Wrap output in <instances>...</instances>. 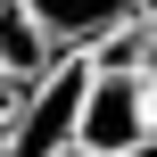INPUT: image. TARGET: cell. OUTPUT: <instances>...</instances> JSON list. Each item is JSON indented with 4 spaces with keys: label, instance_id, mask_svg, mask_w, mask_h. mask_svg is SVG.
Listing matches in <instances>:
<instances>
[{
    "label": "cell",
    "instance_id": "7",
    "mask_svg": "<svg viewBox=\"0 0 157 157\" xmlns=\"http://www.w3.org/2000/svg\"><path fill=\"white\" fill-rule=\"evenodd\" d=\"M0 149H8V108H0Z\"/></svg>",
    "mask_w": 157,
    "mask_h": 157
},
{
    "label": "cell",
    "instance_id": "3",
    "mask_svg": "<svg viewBox=\"0 0 157 157\" xmlns=\"http://www.w3.org/2000/svg\"><path fill=\"white\" fill-rule=\"evenodd\" d=\"M50 66H58V50L41 41L33 8H25V0H0V75H8V91H25V83L50 75Z\"/></svg>",
    "mask_w": 157,
    "mask_h": 157
},
{
    "label": "cell",
    "instance_id": "8",
    "mask_svg": "<svg viewBox=\"0 0 157 157\" xmlns=\"http://www.w3.org/2000/svg\"><path fill=\"white\" fill-rule=\"evenodd\" d=\"M8 99H17V91H8V75H0V108H8Z\"/></svg>",
    "mask_w": 157,
    "mask_h": 157
},
{
    "label": "cell",
    "instance_id": "5",
    "mask_svg": "<svg viewBox=\"0 0 157 157\" xmlns=\"http://www.w3.org/2000/svg\"><path fill=\"white\" fill-rule=\"evenodd\" d=\"M124 8H132V25H141V33L157 41V0H124Z\"/></svg>",
    "mask_w": 157,
    "mask_h": 157
},
{
    "label": "cell",
    "instance_id": "1",
    "mask_svg": "<svg viewBox=\"0 0 157 157\" xmlns=\"http://www.w3.org/2000/svg\"><path fill=\"white\" fill-rule=\"evenodd\" d=\"M132 141H149V124H141V75L91 66L83 75V108H75V149L83 157H124Z\"/></svg>",
    "mask_w": 157,
    "mask_h": 157
},
{
    "label": "cell",
    "instance_id": "6",
    "mask_svg": "<svg viewBox=\"0 0 157 157\" xmlns=\"http://www.w3.org/2000/svg\"><path fill=\"white\" fill-rule=\"evenodd\" d=\"M124 157H157V141H132V149H124Z\"/></svg>",
    "mask_w": 157,
    "mask_h": 157
},
{
    "label": "cell",
    "instance_id": "4",
    "mask_svg": "<svg viewBox=\"0 0 157 157\" xmlns=\"http://www.w3.org/2000/svg\"><path fill=\"white\" fill-rule=\"evenodd\" d=\"M141 124H149V141H157V66L141 75Z\"/></svg>",
    "mask_w": 157,
    "mask_h": 157
},
{
    "label": "cell",
    "instance_id": "2",
    "mask_svg": "<svg viewBox=\"0 0 157 157\" xmlns=\"http://www.w3.org/2000/svg\"><path fill=\"white\" fill-rule=\"evenodd\" d=\"M25 8H33V25H41V41H50L58 58H83V50H99L108 33L132 25L124 0H25Z\"/></svg>",
    "mask_w": 157,
    "mask_h": 157
}]
</instances>
